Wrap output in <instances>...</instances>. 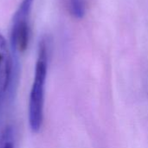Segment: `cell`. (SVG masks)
I'll list each match as a JSON object with an SVG mask.
<instances>
[{
	"mask_svg": "<svg viewBox=\"0 0 148 148\" xmlns=\"http://www.w3.org/2000/svg\"><path fill=\"white\" fill-rule=\"evenodd\" d=\"M16 62L17 59L13 58L5 38L0 33V113L13 78Z\"/></svg>",
	"mask_w": 148,
	"mask_h": 148,
	"instance_id": "3",
	"label": "cell"
},
{
	"mask_svg": "<svg viewBox=\"0 0 148 148\" xmlns=\"http://www.w3.org/2000/svg\"><path fill=\"white\" fill-rule=\"evenodd\" d=\"M69 10L76 18H82L85 15L84 0H69Z\"/></svg>",
	"mask_w": 148,
	"mask_h": 148,
	"instance_id": "5",
	"label": "cell"
},
{
	"mask_svg": "<svg viewBox=\"0 0 148 148\" xmlns=\"http://www.w3.org/2000/svg\"><path fill=\"white\" fill-rule=\"evenodd\" d=\"M0 148H15V134L12 127L7 126L0 131Z\"/></svg>",
	"mask_w": 148,
	"mask_h": 148,
	"instance_id": "4",
	"label": "cell"
},
{
	"mask_svg": "<svg viewBox=\"0 0 148 148\" xmlns=\"http://www.w3.org/2000/svg\"><path fill=\"white\" fill-rule=\"evenodd\" d=\"M34 0H22L13 18L10 30V49L13 56L17 57L23 52L29 42V19Z\"/></svg>",
	"mask_w": 148,
	"mask_h": 148,
	"instance_id": "2",
	"label": "cell"
},
{
	"mask_svg": "<svg viewBox=\"0 0 148 148\" xmlns=\"http://www.w3.org/2000/svg\"><path fill=\"white\" fill-rule=\"evenodd\" d=\"M48 71V47L45 40L39 44L35 75L29 97V124L33 133H38L43 122L45 84Z\"/></svg>",
	"mask_w": 148,
	"mask_h": 148,
	"instance_id": "1",
	"label": "cell"
}]
</instances>
